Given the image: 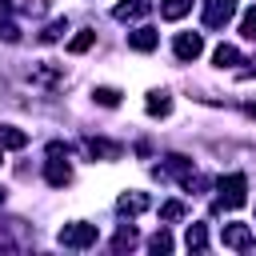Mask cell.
Wrapping results in <instances>:
<instances>
[{
  "mask_svg": "<svg viewBox=\"0 0 256 256\" xmlns=\"http://www.w3.org/2000/svg\"><path fill=\"white\" fill-rule=\"evenodd\" d=\"M220 200H216V208H244V192H248V180L240 176V172H232V176H220Z\"/></svg>",
  "mask_w": 256,
  "mask_h": 256,
  "instance_id": "cell-1",
  "label": "cell"
},
{
  "mask_svg": "<svg viewBox=\"0 0 256 256\" xmlns=\"http://www.w3.org/2000/svg\"><path fill=\"white\" fill-rule=\"evenodd\" d=\"M60 244H64V248H92V244H96V224H84V220L64 224V228H60Z\"/></svg>",
  "mask_w": 256,
  "mask_h": 256,
  "instance_id": "cell-2",
  "label": "cell"
},
{
  "mask_svg": "<svg viewBox=\"0 0 256 256\" xmlns=\"http://www.w3.org/2000/svg\"><path fill=\"white\" fill-rule=\"evenodd\" d=\"M236 12V0H204V24L208 28H224Z\"/></svg>",
  "mask_w": 256,
  "mask_h": 256,
  "instance_id": "cell-3",
  "label": "cell"
},
{
  "mask_svg": "<svg viewBox=\"0 0 256 256\" xmlns=\"http://www.w3.org/2000/svg\"><path fill=\"white\" fill-rule=\"evenodd\" d=\"M172 48H176V56H180V60H196V56L204 52V36H200V32H180Z\"/></svg>",
  "mask_w": 256,
  "mask_h": 256,
  "instance_id": "cell-4",
  "label": "cell"
},
{
  "mask_svg": "<svg viewBox=\"0 0 256 256\" xmlns=\"http://www.w3.org/2000/svg\"><path fill=\"white\" fill-rule=\"evenodd\" d=\"M224 244L236 248V252H248L256 240H252V228L248 224H224Z\"/></svg>",
  "mask_w": 256,
  "mask_h": 256,
  "instance_id": "cell-5",
  "label": "cell"
},
{
  "mask_svg": "<svg viewBox=\"0 0 256 256\" xmlns=\"http://www.w3.org/2000/svg\"><path fill=\"white\" fill-rule=\"evenodd\" d=\"M156 44H160L156 28H136V32H128V48H132V52H152Z\"/></svg>",
  "mask_w": 256,
  "mask_h": 256,
  "instance_id": "cell-6",
  "label": "cell"
},
{
  "mask_svg": "<svg viewBox=\"0 0 256 256\" xmlns=\"http://www.w3.org/2000/svg\"><path fill=\"white\" fill-rule=\"evenodd\" d=\"M44 180H48L52 188H64V184L72 180V168H68L60 156H52V160H48V168H44Z\"/></svg>",
  "mask_w": 256,
  "mask_h": 256,
  "instance_id": "cell-7",
  "label": "cell"
},
{
  "mask_svg": "<svg viewBox=\"0 0 256 256\" xmlns=\"http://www.w3.org/2000/svg\"><path fill=\"white\" fill-rule=\"evenodd\" d=\"M84 152H88L92 160H96V156H100V160H116V156H120V148H116L112 140H96V136L84 140Z\"/></svg>",
  "mask_w": 256,
  "mask_h": 256,
  "instance_id": "cell-8",
  "label": "cell"
},
{
  "mask_svg": "<svg viewBox=\"0 0 256 256\" xmlns=\"http://www.w3.org/2000/svg\"><path fill=\"white\" fill-rule=\"evenodd\" d=\"M144 108H148V116H168V112H172V96H168V92H148Z\"/></svg>",
  "mask_w": 256,
  "mask_h": 256,
  "instance_id": "cell-9",
  "label": "cell"
},
{
  "mask_svg": "<svg viewBox=\"0 0 256 256\" xmlns=\"http://www.w3.org/2000/svg\"><path fill=\"white\" fill-rule=\"evenodd\" d=\"M116 208H120V212H128V216H136V212H144V208H148V196H144V192H124Z\"/></svg>",
  "mask_w": 256,
  "mask_h": 256,
  "instance_id": "cell-10",
  "label": "cell"
},
{
  "mask_svg": "<svg viewBox=\"0 0 256 256\" xmlns=\"http://www.w3.org/2000/svg\"><path fill=\"white\" fill-rule=\"evenodd\" d=\"M28 144V132L12 128V124H0V148H24Z\"/></svg>",
  "mask_w": 256,
  "mask_h": 256,
  "instance_id": "cell-11",
  "label": "cell"
},
{
  "mask_svg": "<svg viewBox=\"0 0 256 256\" xmlns=\"http://www.w3.org/2000/svg\"><path fill=\"white\" fill-rule=\"evenodd\" d=\"M192 12V0H164L160 4V16L164 20H180V16H188Z\"/></svg>",
  "mask_w": 256,
  "mask_h": 256,
  "instance_id": "cell-12",
  "label": "cell"
},
{
  "mask_svg": "<svg viewBox=\"0 0 256 256\" xmlns=\"http://www.w3.org/2000/svg\"><path fill=\"white\" fill-rule=\"evenodd\" d=\"M144 12H148L144 0H132V4H116V8H112L116 20H136V16H144Z\"/></svg>",
  "mask_w": 256,
  "mask_h": 256,
  "instance_id": "cell-13",
  "label": "cell"
},
{
  "mask_svg": "<svg viewBox=\"0 0 256 256\" xmlns=\"http://www.w3.org/2000/svg\"><path fill=\"white\" fill-rule=\"evenodd\" d=\"M92 44H96V32H76V36L68 40V52H72V56H80V52H88Z\"/></svg>",
  "mask_w": 256,
  "mask_h": 256,
  "instance_id": "cell-14",
  "label": "cell"
},
{
  "mask_svg": "<svg viewBox=\"0 0 256 256\" xmlns=\"http://www.w3.org/2000/svg\"><path fill=\"white\" fill-rule=\"evenodd\" d=\"M212 60H216V68H232V64L240 60V52H236L232 44H220V48L212 52Z\"/></svg>",
  "mask_w": 256,
  "mask_h": 256,
  "instance_id": "cell-15",
  "label": "cell"
},
{
  "mask_svg": "<svg viewBox=\"0 0 256 256\" xmlns=\"http://www.w3.org/2000/svg\"><path fill=\"white\" fill-rule=\"evenodd\" d=\"M184 244H188L192 252H204V248H208V232H204V224H192V228H188V240H184Z\"/></svg>",
  "mask_w": 256,
  "mask_h": 256,
  "instance_id": "cell-16",
  "label": "cell"
},
{
  "mask_svg": "<svg viewBox=\"0 0 256 256\" xmlns=\"http://www.w3.org/2000/svg\"><path fill=\"white\" fill-rule=\"evenodd\" d=\"M64 32H68V20H52V24H48V28L40 32V44H56V40H60Z\"/></svg>",
  "mask_w": 256,
  "mask_h": 256,
  "instance_id": "cell-17",
  "label": "cell"
},
{
  "mask_svg": "<svg viewBox=\"0 0 256 256\" xmlns=\"http://www.w3.org/2000/svg\"><path fill=\"white\" fill-rule=\"evenodd\" d=\"M92 100H96V104H104V108H116V104H120V92L100 84V88H92Z\"/></svg>",
  "mask_w": 256,
  "mask_h": 256,
  "instance_id": "cell-18",
  "label": "cell"
},
{
  "mask_svg": "<svg viewBox=\"0 0 256 256\" xmlns=\"http://www.w3.org/2000/svg\"><path fill=\"white\" fill-rule=\"evenodd\" d=\"M168 172H176L180 180H188V176H192V164H188L184 156H168Z\"/></svg>",
  "mask_w": 256,
  "mask_h": 256,
  "instance_id": "cell-19",
  "label": "cell"
},
{
  "mask_svg": "<svg viewBox=\"0 0 256 256\" xmlns=\"http://www.w3.org/2000/svg\"><path fill=\"white\" fill-rule=\"evenodd\" d=\"M240 36H244V40H256V8L244 12V20H240Z\"/></svg>",
  "mask_w": 256,
  "mask_h": 256,
  "instance_id": "cell-20",
  "label": "cell"
},
{
  "mask_svg": "<svg viewBox=\"0 0 256 256\" xmlns=\"http://www.w3.org/2000/svg\"><path fill=\"white\" fill-rule=\"evenodd\" d=\"M180 216H184V204H180V200H168V204L160 208V220H168V224L180 220Z\"/></svg>",
  "mask_w": 256,
  "mask_h": 256,
  "instance_id": "cell-21",
  "label": "cell"
},
{
  "mask_svg": "<svg viewBox=\"0 0 256 256\" xmlns=\"http://www.w3.org/2000/svg\"><path fill=\"white\" fill-rule=\"evenodd\" d=\"M132 244H136V232H132V228H120V232H116V240H112V248H116V252H124V248H132Z\"/></svg>",
  "mask_w": 256,
  "mask_h": 256,
  "instance_id": "cell-22",
  "label": "cell"
},
{
  "mask_svg": "<svg viewBox=\"0 0 256 256\" xmlns=\"http://www.w3.org/2000/svg\"><path fill=\"white\" fill-rule=\"evenodd\" d=\"M148 248H152V252H172V236H168V232H156V236L148 240Z\"/></svg>",
  "mask_w": 256,
  "mask_h": 256,
  "instance_id": "cell-23",
  "label": "cell"
},
{
  "mask_svg": "<svg viewBox=\"0 0 256 256\" xmlns=\"http://www.w3.org/2000/svg\"><path fill=\"white\" fill-rule=\"evenodd\" d=\"M0 40H20V28L16 24H0Z\"/></svg>",
  "mask_w": 256,
  "mask_h": 256,
  "instance_id": "cell-24",
  "label": "cell"
},
{
  "mask_svg": "<svg viewBox=\"0 0 256 256\" xmlns=\"http://www.w3.org/2000/svg\"><path fill=\"white\" fill-rule=\"evenodd\" d=\"M44 8H48V0H28V12H36V16H40Z\"/></svg>",
  "mask_w": 256,
  "mask_h": 256,
  "instance_id": "cell-25",
  "label": "cell"
},
{
  "mask_svg": "<svg viewBox=\"0 0 256 256\" xmlns=\"http://www.w3.org/2000/svg\"><path fill=\"white\" fill-rule=\"evenodd\" d=\"M4 16H12V4H8V0H0V20H4Z\"/></svg>",
  "mask_w": 256,
  "mask_h": 256,
  "instance_id": "cell-26",
  "label": "cell"
},
{
  "mask_svg": "<svg viewBox=\"0 0 256 256\" xmlns=\"http://www.w3.org/2000/svg\"><path fill=\"white\" fill-rule=\"evenodd\" d=\"M0 204H4V188H0Z\"/></svg>",
  "mask_w": 256,
  "mask_h": 256,
  "instance_id": "cell-27",
  "label": "cell"
},
{
  "mask_svg": "<svg viewBox=\"0 0 256 256\" xmlns=\"http://www.w3.org/2000/svg\"><path fill=\"white\" fill-rule=\"evenodd\" d=\"M0 164H4V156H0Z\"/></svg>",
  "mask_w": 256,
  "mask_h": 256,
  "instance_id": "cell-28",
  "label": "cell"
}]
</instances>
